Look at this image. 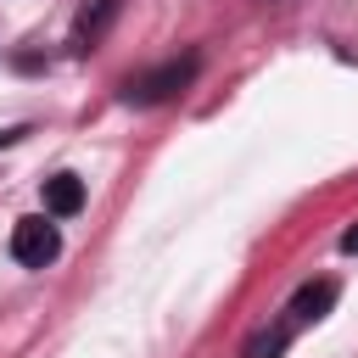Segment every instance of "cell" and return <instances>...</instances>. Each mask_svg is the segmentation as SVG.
Wrapping results in <instances>:
<instances>
[{
	"label": "cell",
	"instance_id": "1",
	"mask_svg": "<svg viewBox=\"0 0 358 358\" xmlns=\"http://www.w3.org/2000/svg\"><path fill=\"white\" fill-rule=\"evenodd\" d=\"M196 78V56H185V62H162L157 73H145V78H129V101L134 106H157V101H168V95H179L185 84Z\"/></svg>",
	"mask_w": 358,
	"mask_h": 358
},
{
	"label": "cell",
	"instance_id": "2",
	"mask_svg": "<svg viewBox=\"0 0 358 358\" xmlns=\"http://www.w3.org/2000/svg\"><path fill=\"white\" fill-rule=\"evenodd\" d=\"M56 252H62V235H56L50 218H17V229H11V257H17V263L45 268Z\"/></svg>",
	"mask_w": 358,
	"mask_h": 358
},
{
	"label": "cell",
	"instance_id": "3",
	"mask_svg": "<svg viewBox=\"0 0 358 358\" xmlns=\"http://www.w3.org/2000/svg\"><path fill=\"white\" fill-rule=\"evenodd\" d=\"M336 302V280H313V285H302L296 296H291V319L280 324V330H296V324H308V319H324V308Z\"/></svg>",
	"mask_w": 358,
	"mask_h": 358
},
{
	"label": "cell",
	"instance_id": "4",
	"mask_svg": "<svg viewBox=\"0 0 358 358\" xmlns=\"http://www.w3.org/2000/svg\"><path fill=\"white\" fill-rule=\"evenodd\" d=\"M45 207H50L56 218L78 213V207H84V179H78V173H56V179H45Z\"/></svg>",
	"mask_w": 358,
	"mask_h": 358
},
{
	"label": "cell",
	"instance_id": "5",
	"mask_svg": "<svg viewBox=\"0 0 358 358\" xmlns=\"http://www.w3.org/2000/svg\"><path fill=\"white\" fill-rule=\"evenodd\" d=\"M341 252H358V224H352V229L341 235Z\"/></svg>",
	"mask_w": 358,
	"mask_h": 358
},
{
	"label": "cell",
	"instance_id": "6",
	"mask_svg": "<svg viewBox=\"0 0 358 358\" xmlns=\"http://www.w3.org/2000/svg\"><path fill=\"white\" fill-rule=\"evenodd\" d=\"M17 134H22V129H0V145H11V140H17Z\"/></svg>",
	"mask_w": 358,
	"mask_h": 358
}]
</instances>
